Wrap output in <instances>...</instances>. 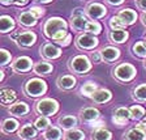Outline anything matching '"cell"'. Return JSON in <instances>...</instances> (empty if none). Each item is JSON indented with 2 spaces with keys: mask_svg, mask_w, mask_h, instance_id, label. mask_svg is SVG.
Instances as JSON below:
<instances>
[{
  "mask_svg": "<svg viewBox=\"0 0 146 140\" xmlns=\"http://www.w3.org/2000/svg\"><path fill=\"white\" fill-rule=\"evenodd\" d=\"M29 3V0H15V5H17V7H24V5H26V4Z\"/></svg>",
  "mask_w": 146,
  "mask_h": 140,
  "instance_id": "cell-45",
  "label": "cell"
},
{
  "mask_svg": "<svg viewBox=\"0 0 146 140\" xmlns=\"http://www.w3.org/2000/svg\"><path fill=\"white\" fill-rule=\"evenodd\" d=\"M124 140H146V134L138 127H133L125 132Z\"/></svg>",
  "mask_w": 146,
  "mask_h": 140,
  "instance_id": "cell-26",
  "label": "cell"
},
{
  "mask_svg": "<svg viewBox=\"0 0 146 140\" xmlns=\"http://www.w3.org/2000/svg\"><path fill=\"white\" fill-rule=\"evenodd\" d=\"M35 1H38V3H43V4H46V3H50V1H52V0H35Z\"/></svg>",
  "mask_w": 146,
  "mask_h": 140,
  "instance_id": "cell-51",
  "label": "cell"
},
{
  "mask_svg": "<svg viewBox=\"0 0 146 140\" xmlns=\"http://www.w3.org/2000/svg\"><path fill=\"white\" fill-rule=\"evenodd\" d=\"M3 5H11V4L15 3V0H0Z\"/></svg>",
  "mask_w": 146,
  "mask_h": 140,
  "instance_id": "cell-49",
  "label": "cell"
},
{
  "mask_svg": "<svg viewBox=\"0 0 146 140\" xmlns=\"http://www.w3.org/2000/svg\"><path fill=\"white\" fill-rule=\"evenodd\" d=\"M106 1L111 5H120V4L124 3V0H106Z\"/></svg>",
  "mask_w": 146,
  "mask_h": 140,
  "instance_id": "cell-46",
  "label": "cell"
},
{
  "mask_svg": "<svg viewBox=\"0 0 146 140\" xmlns=\"http://www.w3.org/2000/svg\"><path fill=\"white\" fill-rule=\"evenodd\" d=\"M143 63H145V66H146V58H145V62H143Z\"/></svg>",
  "mask_w": 146,
  "mask_h": 140,
  "instance_id": "cell-53",
  "label": "cell"
},
{
  "mask_svg": "<svg viewBox=\"0 0 146 140\" xmlns=\"http://www.w3.org/2000/svg\"><path fill=\"white\" fill-rule=\"evenodd\" d=\"M100 55H102V60L106 63H112V62L117 60L120 58V50L113 46H107L100 50Z\"/></svg>",
  "mask_w": 146,
  "mask_h": 140,
  "instance_id": "cell-12",
  "label": "cell"
},
{
  "mask_svg": "<svg viewBox=\"0 0 146 140\" xmlns=\"http://www.w3.org/2000/svg\"><path fill=\"white\" fill-rule=\"evenodd\" d=\"M40 55L43 58L48 59V60H54V59L60 58L61 55V49L59 46L54 45V43H44V45L40 47Z\"/></svg>",
  "mask_w": 146,
  "mask_h": 140,
  "instance_id": "cell-8",
  "label": "cell"
},
{
  "mask_svg": "<svg viewBox=\"0 0 146 140\" xmlns=\"http://www.w3.org/2000/svg\"><path fill=\"white\" fill-rule=\"evenodd\" d=\"M36 20L38 18L30 11H26V12H22L18 15V22L24 26H34V25H36Z\"/></svg>",
  "mask_w": 146,
  "mask_h": 140,
  "instance_id": "cell-24",
  "label": "cell"
},
{
  "mask_svg": "<svg viewBox=\"0 0 146 140\" xmlns=\"http://www.w3.org/2000/svg\"><path fill=\"white\" fill-rule=\"evenodd\" d=\"M43 137L46 140H60L64 137L63 132H61L60 127H55V126H50L44 132H43Z\"/></svg>",
  "mask_w": 146,
  "mask_h": 140,
  "instance_id": "cell-25",
  "label": "cell"
},
{
  "mask_svg": "<svg viewBox=\"0 0 146 140\" xmlns=\"http://www.w3.org/2000/svg\"><path fill=\"white\" fill-rule=\"evenodd\" d=\"M129 38V34L125 29H111L108 34V40L112 43H124Z\"/></svg>",
  "mask_w": 146,
  "mask_h": 140,
  "instance_id": "cell-14",
  "label": "cell"
},
{
  "mask_svg": "<svg viewBox=\"0 0 146 140\" xmlns=\"http://www.w3.org/2000/svg\"><path fill=\"white\" fill-rule=\"evenodd\" d=\"M88 20H86L85 15L81 16H70V27H72L74 31H85L86 24H88Z\"/></svg>",
  "mask_w": 146,
  "mask_h": 140,
  "instance_id": "cell-17",
  "label": "cell"
},
{
  "mask_svg": "<svg viewBox=\"0 0 146 140\" xmlns=\"http://www.w3.org/2000/svg\"><path fill=\"white\" fill-rule=\"evenodd\" d=\"M68 29V22L61 17H51L43 25V34L47 38H54L55 34L59 33L60 30Z\"/></svg>",
  "mask_w": 146,
  "mask_h": 140,
  "instance_id": "cell-4",
  "label": "cell"
},
{
  "mask_svg": "<svg viewBox=\"0 0 146 140\" xmlns=\"http://www.w3.org/2000/svg\"><path fill=\"white\" fill-rule=\"evenodd\" d=\"M136 127H138L140 130H142V131L146 134V122H145V121H142V122H140V123H137Z\"/></svg>",
  "mask_w": 146,
  "mask_h": 140,
  "instance_id": "cell-47",
  "label": "cell"
},
{
  "mask_svg": "<svg viewBox=\"0 0 146 140\" xmlns=\"http://www.w3.org/2000/svg\"><path fill=\"white\" fill-rule=\"evenodd\" d=\"M129 110H131V119H133V121H141L145 118V109L140 105H134Z\"/></svg>",
  "mask_w": 146,
  "mask_h": 140,
  "instance_id": "cell-32",
  "label": "cell"
},
{
  "mask_svg": "<svg viewBox=\"0 0 146 140\" xmlns=\"http://www.w3.org/2000/svg\"><path fill=\"white\" fill-rule=\"evenodd\" d=\"M64 140H85V134L81 130L77 128H70L64 134Z\"/></svg>",
  "mask_w": 146,
  "mask_h": 140,
  "instance_id": "cell-29",
  "label": "cell"
},
{
  "mask_svg": "<svg viewBox=\"0 0 146 140\" xmlns=\"http://www.w3.org/2000/svg\"><path fill=\"white\" fill-rule=\"evenodd\" d=\"M143 121H145V122H146V114H145V118H143Z\"/></svg>",
  "mask_w": 146,
  "mask_h": 140,
  "instance_id": "cell-52",
  "label": "cell"
},
{
  "mask_svg": "<svg viewBox=\"0 0 146 140\" xmlns=\"http://www.w3.org/2000/svg\"><path fill=\"white\" fill-rule=\"evenodd\" d=\"M117 16L120 17V20H121L123 22H124L125 25H132L136 22L137 20V13L134 12L133 9L131 8H125V9H121L120 12L117 13Z\"/></svg>",
  "mask_w": 146,
  "mask_h": 140,
  "instance_id": "cell-19",
  "label": "cell"
},
{
  "mask_svg": "<svg viewBox=\"0 0 146 140\" xmlns=\"http://www.w3.org/2000/svg\"><path fill=\"white\" fill-rule=\"evenodd\" d=\"M133 98L140 102H146V84H140L133 89Z\"/></svg>",
  "mask_w": 146,
  "mask_h": 140,
  "instance_id": "cell-31",
  "label": "cell"
},
{
  "mask_svg": "<svg viewBox=\"0 0 146 140\" xmlns=\"http://www.w3.org/2000/svg\"><path fill=\"white\" fill-rule=\"evenodd\" d=\"M91 100L94 101L95 104H106V102H108V101H111V98H112V93H111V90H108V89H97V90L94 92V94L91 96Z\"/></svg>",
  "mask_w": 146,
  "mask_h": 140,
  "instance_id": "cell-15",
  "label": "cell"
},
{
  "mask_svg": "<svg viewBox=\"0 0 146 140\" xmlns=\"http://www.w3.org/2000/svg\"><path fill=\"white\" fill-rule=\"evenodd\" d=\"M99 45V41L94 34L90 33H84L81 36H78V38L76 40V46L80 50H93Z\"/></svg>",
  "mask_w": 146,
  "mask_h": 140,
  "instance_id": "cell-6",
  "label": "cell"
},
{
  "mask_svg": "<svg viewBox=\"0 0 146 140\" xmlns=\"http://www.w3.org/2000/svg\"><path fill=\"white\" fill-rule=\"evenodd\" d=\"M141 21H142V24L146 26V12H143L142 15H141Z\"/></svg>",
  "mask_w": 146,
  "mask_h": 140,
  "instance_id": "cell-50",
  "label": "cell"
},
{
  "mask_svg": "<svg viewBox=\"0 0 146 140\" xmlns=\"http://www.w3.org/2000/svg\"><path fill=\"white\" fill-rule=\"evenodd\" d=\"M77 80L76 77H73L72 75H63L58 79V86L63 90H70L76 86Z\"/></svg>",
  "mask_w": 146,
  "mask_h": 140,
  "instance_id": "cell-16",
  "label": "cell"
},
{
  "mask_svg": "<svg viewBox=\"0 0 146 140\" xmlns=\"http://www.w3.org/2000/svg\"><path fill=\"white\" fill-rule=\"evenodd\" d=\"M90 59H91V62H94V63H99V62H102V55H100V51L91 52Z\"/></svg>",
  "mask_w": 146,
  "mask_h": 140,
  "instance_id": "cell-41",
  "label": "cell"
},
{
  "mask_svg": "<svg viewBox=\"0 0 146 140\" xmlns=\"http://www.w3.org/2000/svg\"><path fill=\"white\" fill-rule=\"evenodd\" d=\"M36 132H38V128L35 126L31 123H26L18 131V137L22 140H33L36 136Z\"/></svg>",
  "mask_w": 146,
  "mask_h": 140,
  "instance_id": "cell-13",
  "label": "cell"
},
{
  "mask_svg": "<svg viewBox=\"0 0 146 140\" xmlns=\"http://www.w3.org/2000/svg\"><path fill=\"white\" fill-rule=\"evenodd\" d=\"M18 127H20V123H18L17 119L7 118L1 123V132L3 134H13L15 131L18 130Z\"/></svg>",
  "mask_w": 146,
  "mask_h": 140,
  "instance_id": "cell-20",
  "label": "cell"
},
{
  "mask_svg": "<svg viewBox=\"0 0 146 140\" xmlns=\"http://www.w3.org/2000/svg\"><path fill=\"white\" fill-rule=\"evenodd\" d=\"M81 15H84V11H82L81 8L74 9V11H73V13H72V16H81Z\"/></svg>",
  "mask_w": 146,
  "mask_h": 140,
  "instance_id": "cell-48",
  "label": "cell"
},
{
  "mask_svg": "<svg viewBox=\"0 0 146 140\" xmlns=\"http://www.w3.org/2000/svg\"><path fill=\"white\" fill-rule=\"evenodd\" d=\"M17 98V94H16V92L12 90V89H1L0 90V101H1V104L5 106V105H12L13 102L16 101Z\"/></svg>",
  "mask_w": 146,
  "mask_h": 140,
  "instance_id": "cell-23",
  "label": "cell"
},
{
  "mask_svg": "<svg viewBox=\"0 0 146 140\" xmlns=\"http://www.w3.org/2000/svg\"><path fill=\"white\" fill-rule=\"evenodd\" d=\"M70 42H72V36H70V34H68V36L65 37V38H64L61 42H59L58 45L59 46H63V47H67V46L70 45Z\"/></svg>",
  "mask_w": 146,
  "mask_h": 140,
  "instance_id": "cell-42",
  "label": "cell"
},
{
  "mask_svg": "<svg viewBox=\"0 0 146 140\" xmlns=\"http://www.w3.org/2000/svg\"><path fill=\"white\" fill-rule=\"evenodd\" d=\"M29 105L26 102H16V104L11 105L9 107V114L11 115H15V117H24L29 113Z\"/></svg>",
  "mask_w": 146,
  "mask_h": 140,
  "instance_id": "cell-18",
  "label": "cell"
},
{
  "mask_svg": "<svg viewBox=\"0 0 146 140\" xmlns=\"http://www.w3.org/2000/svg\"><path fill=\"white\" fill-rule=\"evenodd\" d=\"M33 67V60L29 56H18L12 63V70L17 73L29 72Z\"/></svg>",
  "mask_w": 146,
  "mask_h": 140,
  "instance_id": "cell-10",
  "label": "cell"
},
{
  "mask_svg": "<svg viewBox=\"0 0 146 140\" xmlns=\"http://www.w3.org/2000/svg\"><path fill=\"white\" fill-rule=\"evenodd\" d=\"M36 41V34L33 31L24 30L18 34V37L16 38V43L20 47H31Z\"/></svg>",
  "mask_w": 146,
  "mask_h": 140,
  "instance_id": "cell-11",
  "label": "cell"
},
{
  "mask_svg": "<svg viewBox=\"0 0 146 140\" xmlns=\"http://www.w3.org/2000/svg\"><path fill=\"white\" fill-rule=\"evenodd\" d=\"M132 51L136 56L138 58H146V43L140 41V42H136L132 47Z\"/></svg>",
  "mask_w": 146,
  "mask_h": 140,
  "instance_id": "cell-34",
  "label": "cell"
},
{
  "mask_svg": "<svg viewBox=\"0 0 146 140\" xmlns=\"http://www.w3.org/2000/svg\"><path fill=\"white\" fill-rule=\"evenodd\" d=\"M77 122L78 121H77V118L74 115H64L61 118H59V121H58L59 127L65 130V131L70 130V128H74L77 126Z\"/></svg>",
  "mask_w": 146,
  "mask_h": 140,
  "instance_id": "cell-22",
  "label": "cell"
},
{
  "mask_svg": "<svg viewBox=\"0 0 146 140\" xmlns=\"http://www.w3.org/2000/svg\"><path fill=\"white\" fill-rule=\"evenodd\" d=\"M54 67H52V64L48 63V62H38V63L34 64L33 67V71L35 75L38 76H44V75H48L50 72H52Z\"/></svg>",
  "mask_w": 146,
  "mask_h": 140,
  "instance_id": "cell-21",
  "label": "cell"
},
{
  "mask_svg": "<svg viewBox=\"0 0 146 140\" xmlns=\"http://www.w3.org/2000/svg\"><path fill=\"white\" fill-rule=\"evenodd\" d=\"M86 15L91 18V20H99V18L104 17L107 15V8L103 4L99 3H90L85 9Z\"/></svg>",
  "mask_w": 146,
  "mask_h": 140,
  "instance_id": "cell-7",
  "label": "cell"
},
{
  "mask_svg": "<svg viewBox=\"0 0 146 140\" xmlns=\"http://www.w3.org/2000/svg\"><path fill=\"white\" fill-rule=\"evenodd\" d=\"M24 92L29 97H40L47 92V84H46L44 80L33 77V79H29L25 82Z\"/></svg>",
  "mask_w": 146,
  "mask_h": 140,
  "instance_id": "cell-3",
  "label": "cell"
},
{
  "mask_svg": "<svg viewBox=\"0 0 146 140\" xmlns=\"http://www.w3.org/2000/svg\"><path fill=\"white\" fill-rule=\"evenodd\" d=\"M113 117L129 121V119H131V110L125 106H119V107H116L115 111H113Z\"/></svg>",
  "mask_w": 146,
  "mask_h": 140,
  "instance_id": "cell-36",
  "label": "cell"
},
{
  "mask_svg": "<svg viewBox=\"0 0 146 140\" xmlns=\"http://www.w3.org/2000/svg\"><path fill=\"white\" fill-rule=\"evenodd\" d=\"M98 89L97 84L93 81H88L85 82L84 85L81 86V89H80V93H81L82 96H85V97H91V96L94 94V92Z\"/></svg>",
  "mask_w": 146,
  "mask_h": 140,
  "instance_id": "cell-30",
  "label": "cell"
},
{
  "mask_svg": "<svg viewBox=\"0 0 146 140\" xmlns=\"http://www.w3.org/2000/svg\"><path fill=\"white\" fill-rule=\"evenodd\" d=\"M68 34H69V33H68V29H64V30H60L59 33L55 34V37L52 38V40H54L56 43H59V42H61V41H63L64 38L68 36Z\"/></svg>",
  "mask_w": 146,
  "mask_h": 140,
  "instance_id": "cell-39",
  "label": "cell"
},
{
  "mask_svg": "<svg viewBox=\"0 0 146 140\" xmlns=\"http://www.w3.org/2000/svg\"><path fill=\"white\" fill-rule=\"evenodd\" d=\"M112 122L115 123L116 126H125L128 123L127 119H123V118H117V117H112Z\"/></svg>",
  "mask_w": 146,
  "mask_h": 140,
  "instance_id": "cell-43",
  "label": "cell"
},
{
  "mask_svg": "<svg viewBox=\"0 0 146 140\" xmlns=\"http://www.w3.org/2000/svg\"><path fill=\"white\" fill-rule=\"evenodd\" d=\"M125 26H127V25L120 20L119 16H113V17H111V20H110V27H111V29H125Z\"/></svg>",
  "mask_w": 146,
  "mask_h": 140,
  "instance_id": "cell-38",
  "label": "cell"
},
{
  "mask_svg": "<svg viewBox=\"0 0 146 140\" xmlns=\"http://www.w3.org/2000/svg\"><path fill=\"white\" fill-rule=\"evenodd\" d=\"M35 111L39 115L51 117L59 111V102L54 98H42L35 104Z\"/></svg>",
  "mask_w": 146,
  "mask_h": 140,
  "instance_id": "cell-5",
  "label": "cell"
},
{
  "mask_svg": "<svg viewBox=\"0 0 146 140\" xmlns=\"http://www.w3.org/2000/svg\"><path fill=\"white\" fill-rule=\"evenodd\" d=\"M99 110L95 109V107H85L80 111V119H81L82 123H86V125H93L99 119Z\"/></svg>",
  "mask_w": 146,
  "mask_h": 140,
  "instance_id": "cell-9",
  "label": "cell"
},
{
  "mask_svg": "<svg viewBox=\"0 0 146 140\" xmlns=\"http://www.w3.org/2000/svg\"><path fill=\"white\" fill-rule=\"evenodd\" d=\"M29 11H30V12L33 13L36 18H40V17H43V16H44V9L40 8V7H31Z\"/></svg>",
  "mask_w": 146,
  "mask_h": 140,
  "instance_id": "cell-40",
  "label": "cell"
},
{
  "mask_svg": "<svg viewBox=\"0 0 146 140\" xmlns=\"http://www.w3.org/2000/svg\"><path fill=\"white\" fill-rule=\"evenodd\" d=\"M85 31L86 33H90V34H94V36H98V34L102 31V25L99 24L98 21H89L86 24V27H85Z\"/></svg>",
  "mask_w": 146,
  "mask_h": 140,
  "instance_id": "cell-35",
  "label": "cell"
},
{
  "mask_svg": "<svg viewBox=\"0 0 146 140\" xmlns=\"http://www.w3.org/2000/svg\"><path fill=\"white\" fill-rule=\"evenodd\" d=\"M111 139H112V134L107 128L99 127L95 128L94 131L91 132V140H111Z\"/></svg>",
  "mask_w": 146,
  "mask_h": 140,
  "instance_id": "cell-28",
  "label": "cell"
},
{
  "mask_svg": "<svg viewBox=\"0 0 146 140\" xmlns=\"http://www.w3.org/2000/svg\"><path fill=\"white\" fill-rule=\"evenodd\" d=\"M12 29H15V20H13L11 16H1L0 17V31L3 34L11 31Z\"/></svg>",
  "mask_w": 146,
  "mask_h": 140,
  "instance_id": "cell-27",
  "label": "cell"
},
{
  "mask_svg": "<svg viewBox=\"0 0 146 140\" xmlns=\"http://www.w3.org/2000/svg\"><path fill=\"white\" fill-rule=\"evenodd\" d=\"M91 67H93L91 59H89L86 55H76L68 62L69 71L73 73H77V75H85L91 70Z\"/></svg>",
  "mask_w": 146,
  "mask_h": 140,
  "instance_id": "cell-1",
  "label": "cell"
},
{
  "mask_svg": "<svg viewBox=\"0 0 146 140\" xmlns=\"http://www.w3.org/2000/svg\"><path fill=\"white\" fill-rule=\"evenodd\" d=\"M11 60H12V55H11V52L5 49L0 50V66H1V67H5L8 63H11Z\"/></svg>",
  "mask_w": 146,
  "mask_h": 140,
  "instance_id": "cell-37",
  "label": "cell"
},
{
  "mask_svg": "<svg viewBox=\"0 0 146 140\" xmlns=\"http://www.w3.org/2000/svg\"><path fill=\"white\" fill-rule=\"evenodd\" d=\"M50 125H51V122H50L48 117H44V115L38 117V118L34 121V126H35L39 131H46V130L50 127Z\"/></svg>",
  "mask_w": 146,
  "mask_h": 140,
  "instance_id": "cell-33",
  "label": "cell"
},
{
  "mask_svg": "<svg viewBox=\"0 0 146 140\" xmlns=\"http://www.w3.org/2000/svg\"><path fill=\"white\" fill-rule=\"evenodd\" d=\"M137 73V70L134 66L129 63H120L117 64L112 71V75L117 81L120 82H128V81H132L134 79Z\"/></svg>",
  "mask_w": 146,
  "mask_h": 140,
  "instance_id": "cell-2",
  "label": "cell"
},
{
  "mask_svg": "<svg viewBox=\"0 0 146 140\" xmlns=\"http://www.w3.org/2000/svg\"><path fill=\"white\" fill-rule=\"evenodd\" d=\"M137 7L146 12V0H137Z\"/></svg>",
  "mask_w": 146,
  "mask_h": 140,
  "instance_id": "cell-44",
  "label": "cell"
}]
</instances>
